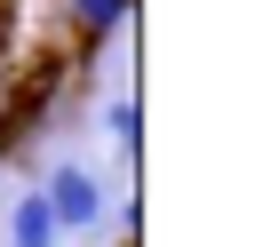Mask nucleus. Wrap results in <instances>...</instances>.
Here are the masks:
<instances>
[{"label": "nucleus", "mask_w": 255, "mask_h": 247, "mask_svg": "<svg viewBox=\"0 0 255 247\" xmlns=\"http://www.w3.org/2000/svg\"><path fill=\"white\" fill-rule=\"evenodd\" d=\"M8 247H64V231H56V215H48L40 191H16L8 199Z\"/></svg>", "instance_id": "nucleus-3"}, {"label": "nucleus", "mask_w": 255, "mask_h": 247, "mask_svg": "<svg viewBox=\"0 0 255 247\" xmlns=\"http://www.w3.org/2000/svg\"><path fill=\"white\" fill-rule=\"evenodd\" d=\"M128 16H135V0H64V48L96 56L104 40L128 32Z\"/></svg>", "instance_id": "nucleus-2"}, {"label": "nucleus", "mask_w": 255, "mask_h": 247, "mask_svg": "<svg viewBox=\"0 0 255 247\" xmlns=\"http://www.w3.org/2000/svg\"><path fill=\"white\" fill-rule=\"evenodd\" d=\"M112 143H120V151L143 143V112H135V104H112Z\"/></svg>", "instance_id": "nucleus-4"}, {"label": "nucleus", "mask_w": 255, "mask_h": 247, "mask_svg": "<svg viewBox=\"0 0 255 247\" xmlns=\"http://www.w3.org/2000/svg\"><path fill=\"white\" fill-rule=\"evenodd\" d=\"M40 199H48V215H56V231H96L104 223V183L88 175V167H56L48 183H40Z\"/></svg>", "instance_id": "nucleus-1"}]
</instances>
